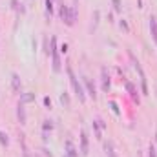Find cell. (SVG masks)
Masks as SVG:
<instances>
[{
    "mask_svg": "<svg viewBox=\"0 0 157 157\" xmlns=\"http://www.w3.org/2000/svg\"><path fill=\"white\" fill-rule=\"evenodd\" d=\"M11 88H13V91H20V88H22V80L17 73L11 75Z\"/></svg>",
    "mask_w": 157,
    "mask_h": 157,
    "instance_id": "7",
    "label": "cell"
},
{
    "mask_svg": "<svg viewBox=\"0 0 157 157\" xmlns=\"http://www.w3.org/2000/svg\"><path fill=\"white\" fill-rule=\"evenodd\" d=\"M93 130H95V137H97V139H101V126L97 124V121L93 122Z\"/></svg>",
    "mask_w": 157,
    "mask_h": 157,
    "instance_id": "19",
    "label": "cell"
},
{
    "mask_svg": "<svg viewBox=\"0 0 157 157\" xmlns=\"http://www.w3.org/2000/svg\"><path fill=\"white\" fill-rule=\"evenodd\" d=\"M44 53H46V55L51 53V49H49V46H48V39H44Z\"/></svg>",
    "mask_w": 157,
    "mask_h": 157,
    "instance_id": "24",
    "label": "cell"
},
{
    "mask_svg": "<svg viewBox=\"0 0 157 157\" xmlns=\"http://www.w3.org/2000/svg\"><path fill=\"white\" fill-rule=\"evenodd\" d=\"M66 70H68V75H70V82H71V86H73V90H75V95L78 97V101H80V102H84V101H86V93H84L82 84L77 80L75 73H73V70H71V66H68Z\"/></svg>",
    "mask_w": 157,
    "mask_h": 157,
    "instance_id": "1",
    "label": "cell"
},
{
    "mask_svg": "<svg viewBox=\"0 0 157 157\" xmlns=\"http://www.w3.org/2000/svg\"><path fill=\"white\" fill-rule=\"evenodd\" d=\"M51 128H53L51 121H44V132H48V130H51Z\"/></svg>",
    "mask_w": 157,
    "mask_h": 157,
    "instance_id": "23",
    "label": "cell"
},
{
    "mask_svg": "<svg viewBox=\"0 0 157 157\" xmlns=\"http://www.w3.org/2000/svg\"><path fill=\"white\" fill-rule=\"evenodd\" d=\"M68 9H70V6H60V11H59V13H60V18H62V20L66 18V13H68Z\"/></svg>",
    "mask_w": 157,
    "mask_h": 157,
    "instance_id": "18",
    "label": "cell"
},
{
    "mask_svg": "<svg viewBox=\"0 0 157 157\" xmlns=\"http://www.w3.org/2000/svg\"><path fill=\"white\" fill-rule=\"evenodd\" d=\"M73 2H77V0H73Z\"/></svg>",
    "mask_w": 157,
    "mask_h": 157,
    "instance_id": "30",
    "label": "cell"
},
{
    "mask_svg": "<svg viewBox=\"0 0 157 157\" xmlns=\"http://www.w3.org/2000/svg\"><path fill=\"white\" fill-rule=\"evenodd\" d=\"M113 2V9L115 11H122V2L121 0H112Z\"/></svg>",
    "mask_w": 157,
    "mask_h": 157,
    "instance_id": "20",
    "label": "cell"
},
{
    "mask_svg": "<svg viewBox=\"0 0 157 157\" xmlns=\"http://www.w3.org/2000/svg\"><path fill=\"white\" fill-rule=\"evenodd\" d=\"M44 104H46L48 108H51V99H49V97H44Z\"/></svg>",
    "mask_w": 157,
    "mask_h": 157,
    "instance_id": "26",
    "label": "cell"
},
{
    "mask_svg": "<svg viewBox=\"0 0 157 157\" xmlns=\"http://www.w3.org/2000/svg\"><path fill=\"white\" fill-rule=\"evenodd\" d=\"M51 59H53V71L59 73L60 71V57H59V49H57V39H51Z\"/></svg>",
    "mask_w": 157,
    "mask_h": 157,
    "instance_id": "2",
    "label": "cell"
},
{
    "mask_svg": "<svg viewBox=\"0 0 157 157\" xmlns=\"http://www.w3.org/2000/svg\"><path fill=\"white\" fill-rule=\"evenodd\" d=\"M28 102H35V93L26 91V93L20 95V104H28Z\"/></svg>",
    "mask_w": 157,
    "mask_h": 157,
    "instance_id": "8",
    "label": "cell"
},
{
    "mask_svg": "<svg viewBox=\"0 0 157 157\" xmlns=\"http://www.w3.org/2000/svg\"><path fill=\"white\" fill-rule=\"evenodd\" d=\"M51 13H53V0H46V17L51 18Z\"/></svg>",
    "mask_w": 157,
    "mask_h": 157,
    "instance_id": "14",
    "label": "cell"
},
{
    "mask_svg": "<svg viewBox=\"0 0 157 157\" xmlns=\"http://www.w3.org/2000/svg\"><path fill=\"white\" fill-rule=\"evenodd\" d=\"M150 157H157V152L154 146H150Z\"/></svg>",
    "mask_w": 157,
    "mask_h": 157,
    "instance_id": "28",
    "label": "cell"
},
{
    "mask_svg": "<svg viewBox=\"0 0 157 157\" xmlns=\"http://www.w3.org/2000/svg\"><path fill=\"white\" fill-rule=\"evenodd\" d=\"M104 150H106V155H108V157H117L115 148H113V143H112V141H108V143L104 144Z\"/></svg>",
    "mask_w": 157,
    "mask_h": 157,
    "instance_id": "12",
    "label": "cell"
},
{
    "mask_svg": "<svg viewBox=\"0 0 157 157\" xmlns=\"http://www.w3.org/2000/svg\"><path fill=\"white\" fill-rule=\"evenodd\" d=\"M150 31H152L154 42L157 44V18L155 17H150Z\"/></svg>",
    "mask_w": 157,
    "mask_h": 157,
    "instance_id": "11",
    "label": "cell"
},
{
    "mask_svg": "<svg viewBox=\"0 0 157 157\" xmlns=\"http://www.w3.org/2000/svg\"><path fill=\"white\" fill-rule=\"evenodd\" d=\"M11 7H13V9H17V11H18V9H20V11H24V7H20V6H18V0H11Z\"/></svg>",
    "mask_w": 157,
    "mask_h": 157,
    "instance_id": "21",
    "label": "cell"
},
{
    "mask_svg": "<svg viewBox=\"0 0 157 157\" xmlns=\"http://www.w3.org/2000/svg\"><path fill=\"white\" fill-rule=\"evenodd\" d=\"M119 24H121V28H122L124 31H130V26H128V22H126V20H122V18H121V22H119Z\"/></svg>",
    "mask_w": 157,
    "mask_h": 157,
    "instance_id": "22",
    "label": "cell"
},
{
    "mask_svg": "<svg viewBox=\"0 0 157 157\" xmlns=\"http://www.w3.org/2000/svg\"><path fill=\"white\" fill-rule=\"evenodd\" d=\"M99 17H101V13H99V11H95V13H93V24H91V29H95V28H97V24H99Z\"/></svg>",
    "mask_w": 157,
    "mask_h": 157,
    "instance_id": "17",
    "label": "cell"
},
{
    "mask_svg": "<svg viewBox=\"0 0 157 157\" xmlns=\"http://www.w3.org/2000/svg\"><path fill=\"white\" fill-rule=\"evenodd\" d=\"M17 117L20 121V124H26V121H28V117H26V108H24V104H20V102H18V106H17Z\"/></svg>",
    "mask_w": 157,
    "mask_h": 157,
    "instance_id": "6",
    "label": "cell"
},
{
    "mask_svg": "<svg viewBox=\"0 0 157 157\" xmlns=\"http://www.w3.org/2000/svg\"><path fill=\"white\" fill-rule=\"evenodd\" d=\"M101 75H102V90L108 91V90H110V75L106 73V68L101 70Z\"/></svg>",
    "mask_w": 157,
    "mask_h": 157,
    "instance_id": "9",
    "label": "cell"
},
{
    "mask_svg": "<svg viewBox=\"0 0 157 157\" xmlns=\"http://www.w3.org/2000/svg\"><path fill=\"white\" fill-rule=\"evenodd\" d=\"M97 124H99V126H101V128H106V122H104V121H102V119H97Z\"/></svg>",
    "mask_w": 157,
    "mask_h": 157,
    "instance_id": "27",
    "label": "cell"
},
{
    "mask_svg": "<svg viewBox=\"0 0 157 157\" xmlns=\"http://www.w3.org/2000/svg\"><path fill=\"white\" fill-rule=\"evenodd\" d=\"M110 106H112V110H113V112H115V113H117V115H119V108H117V102H110Z\"/></svg>",
    "mask_w": 157,
    "mask_h": 157,
    "instance_id": "25",
    "label": "cell"
},
{
    "mask_svg": "<svg viewBox=\"0 0 157 157\" xmlns=\"http://www.w3.org/2000/svg\"><path fill=\"white\" fill-rule=\"evenodd\" d=\"M66 148H68V157H78L77 150H75L73 144H71V141H66Z\"/></svg>",
    "mask_w": 157,
    "mask_h": 157,
    "instance_id": "13",
    "label": "cell"
},
{
    "mask_svg": "<svg viewBox=\"0 0 157 157\" xmlns=\"http://www.w3.org/2000/svg\"><path fill=\"white\" fill-rule=\"evenodd\" d=\"M75 20H77V9L71 6V7L68 9V13H66V18H64V22H66L68 26H73V24H75Z\"/></svg>",
    "mask_w": 157,
    "mask_h": 157,
    "instance_id": "4",
    "label": "cell"
},
{
    "mask_svg": "<svg viewBox=\"0 0 157 157\" xmlns=\"http://www.w3.org/2000/svg\"><path fill=\"white\" fill-rule=\"evenodd\" d=\"M82 80H84V86H86V91H88V95L95 101L97 99V91H95V84L91 82V78L88 77H82Z\"/></svg>",
    "mask_w": 157,
    "mask_h": 157,
    "instance_id": "3",
    "label": "cell"
},
{
    "mask_svg": "<svg viewBox=\"0 0 157 157\" xmlns=\"http://www.w3.org/2000/svg\"><path fill=\"white\" fill-rule=\"evenodd\" d=\"M126 90H128V93L132 95V99H133L135 102H139V93H137V90H135V86H133L132 82H126Z\"/></svg>",
    "mask_w": 157,
    "mask_h": 157,
    "instance_id": "10",
    "label": "cell"
},
{
    "mask_svg": "<svg viewBox=\"0 0 157 157\" xmlns=\"http://www.w3.org/2000/svg\"><path fill=\"white\" fill-rule=\"evenodd\" d=\"M0 144H2V146H7V144H9V137H7V133L2 132V130H0Z\"/></svg>",
    "mask_w": 157,
    "mask_h": 157,
    "instance_id": "15",
    "label": "cell"
},
{
    "mask_svg": "<svg viewBox=\"0 0 157 157\" xmlns=\"http://www.w3.org/2000/svg\"><path fill=\"white\" fill-rule=\"evenodd\" d=\"M60 102L66 106V108H70V97H68V93L64 91V93H60Z\"/></svg>",
    "mask_w": 157,
    "mask_h": 157,
    "instance_id": "16",
    "label": "cell"
},
{
    "mask_svg": "<svg viewBox=\"0 0 157 157\" xmlns=\"http://www.w3.org/2000/svg\"><path fill=\"white\" fill-rule=\"evenodd\" d=\"M60 51H62V53H66V51H68V46H66V44H62V48H60Z\"/></svg>",
    "mask_w": 157,
    "mask_h": 157,
    "instance_id": "29",
    "label": "cell"
},
{
    "mask_svg": "<svg viewBox=\"0 0 157 157\" xmlns=\"http://www.w3.org/2000/svg\"><path fill=\"white\" fill-rule=\"evenodd\" d=\"M90 146H88V135H86V132H82L80 133V154L82 155H88L90 152Z\"/></svg>",
    "mask_w": 157,
    "mask_h": 157,
    "instance_id": "5",
    "label": "cell"
}]
</instances>
